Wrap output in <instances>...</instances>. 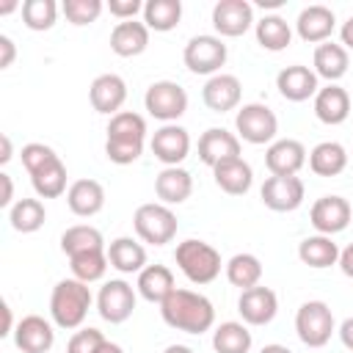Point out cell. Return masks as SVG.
<instances>
[{
  "label": "cell",
  "instance_id": "41",
  "mask_svg": "<svg viewBox=\"0 0 353 353\" xmlns=\"http://www.w3.org/2000/svg\"><path fill=\"white\" fill-rule=\"evenodd\" d=\"M19 11H22V22L28 30H50L58 19L55 0H25Z\"/></svg>",
  "mask_w": 353,
  "mask_h": 353
},
{
  "label": "cell",
  "instance_id": "28",
  "mask_svg": "<svg viewBox=\"0 0 353 353\" xmlns=\"http://www.w3.org/2000/svg\"><path fill=\"white\" fill-rule=\"evenodd\" d=\"M108 262L119 273H141L146 268V248L132 237H116L108 243Z\"/></svg>",
  "mask_w": 353,
  "mask_h": 353
},
{
  "label": "cell",
  "instance_id": "53",
  "mask_svg": "<svg viewBox=\"0 0 353 353\" xmlns=\"http://www.w3.org/2000/svg\"><path fill=\"white\" fill-rule=\"evenodd\" d=\"M259 353H292L287 345H279V342H273V345H265Z\"/></svg>",
  "mask_w": 353,
  "mask_h": 353
},
{
  "label": "cell",
  "instance_id": "48",
  "mask_svg": "<svg viewBox=\"0 0 353 353\" xmlns=\"http://www.w3.org/2000/svg\"><path fill=\"white\" fill-rule=\"evenodd\" d=\"M339 268H342V273L347 279H353V243L339 251Z\"/></svg>",
  "mask_w": 353,
  "mask_h": 353
},
{
  "label": "cell",
  "instance_id": "7",
  "mask_svg": "<svg viewBox=\"0 0 353 353\" xmlns=\"http://www.w3.org/2000/svg\"><path fill=\"white\" fill-rule=\"evenodd\" d=\"M226 44L221 36H210V33H201V36H193L188 44H185V52H182V61L185 66L193 72V74H221V66L226 63Z\"/></svg>",
  "mask_w": 353,
  "mask_h": 353
},
{
  "label": "cell",
  "instance_id": "31",
  "mask_svg": "<svg viewBox=\"0 0 353 353\" xmlns=\"http://www.w3.org/2000/svg\"><path fill=\"white\" fill-rule=\"evenodd\" d=\"M309 168L317 176H336L347 168V152L336 141H323L309 152Z\"/></svg>",
  "mask_w": 353,
  "mask_h": 353
},
{
  "label": "cell",
  "instance_id": "46",
  "mask_svg": "<svg viewBox=\"0 0 353 353\" xmlns=\"http://www.w3.org/2000/svg\"><path fill=\"white\" fill-rule=\"evenodd\" d=\"M108 11H110L119 22H127V19H135L138 11H143V3H141V0H110V3H108Z\"/></svg>",
  "mask_w": 353,
  "mask_h": 353
},
{
  "label": "cell",
  "instance_id": "51",
  "mask_svg": "<svg viewBox=\"0 0 353 353\" xmlns=\"http://www.w3.org/2000/svg\"><path fill=\"white\" fill-rule=\"evenodd\" d=\"M339 39H342V47H345V50H353V17L345 19V25H342V30H339Z\"/></svg>",
  "mask_w": 353,
  "mask_h": 353
},
{
  "label": "cell",
  "instance_id": "4",
  "mask_svg": "<svg viewBox=\"0 0 353 353\" xmlns=\"http://www.w3.org/2000/svg\"><path fill=\"white\" fill-rule=\"evenodd\" d=\"M132 226H135V234L149 243V245H165L176 237V215L168 204H160V201H149V204H141L132 215Z\"/></svg>",
  "mask_w": 353,
  "mask_h": 353
},
{
  "label": "cell",
  "instance_id": "42",
  "mask_svg": "<svg viewBox=\"0 0 353 353\" xmlns=\"http://www.w3.org/2000/svg\"><path fill=\"white\" fill-rule=\"evenodd\" d=\"M102 0H63V6H61V11H63V17L72 22V25H91V22H97V17L102 14Z\"/></svg>",
  "mask_w": 353,
  "mask_h": 353
},
{
  "label": "cell",
  "instance_id": "39",
  "mask_svg": "<svg viewBox=\"0 0 353 353\" xmlns=\"http://www.w3.org/2000/svg\"><path fill=\"white\" fill-rule=\"evenodd\" d=\"M108 251L99 248V251H83V254H74L69 256V268H72V279L83 281V284H91V281H99L108 270Z\"/></svg>",
  "mask_w": 353,
  "mask_h": 353
},
{
  "label": "cell",
  "instance_id": "5",
  "mask_svg": "<svg viewBox=\"0 0 353 353\" xmlns=\"http://www.w3.org/2000/svg\"><path fill=\"white\" fill-rule=\"evenodd\" d=\"M295 331L298 339L306 347H323L331 342V334L336 331L334 312L325 301H306L295 312Z\"/></svg>",
  "mask_w": 353,
  "mask_h": 353
},
{
  "label": "cell",
  "instance_id": "18",
  "mask_svg": "<svg viewBox=\"0 0 353 353\" xmlns=\"http://www.w3.org/2000/svg\"><path fill=\"white\" fill-rule=\"evenodd\" d=\"M52 342H55V331L50 320H44L41 314H28L14 328V345L22 353H50Z\"/></svg>",
  "mask_w": 353,
  "mask_h": 353
},
{
  "label": "cell",
  "instance_id": "56",
  "mask_svg": "<svg viewBox=\"0 0 353 353\" xmlns=\"http://www.w3.org/2000/svg\"><path fill=\"white\" fill-rule=\"evenodd\" d=\"M163 353H193V350H190L188 345H168Z\"/></svg>",
  "mask_w": 353,
  "mask_h": 353
},
{
  "label": "cell",
  "instance_id": "22",
  "mask_svg": "<svg viewBox=\"0 0 353 353\" xmlns=\"http://www.w3.org/2000/svg\"><path fill=\"white\" fill-rule=\"evenodd\" d=\"M314 116L328 124V127H336L342 124L347 116H350V97L342 85L336 83H328L325 88H320L314 94Z\"/></svg>",
  "mask_w": 353,
  "mask_h": 353
},
{
  "label": "cell",
  "instance_id": "3",
  "mask_svg": "<svg viewBox=\"0 0 353 353\" xmlns=\"http://www.w3.org/2000/svg\"><path fill=\"white\" fill-rule=\"evenodd\" d=\"M174 259L193 284H210L221 276V254L204 240H182L174 251Z\"/></svg>",
  "mask_w": 353,
  "mask_h": 353
},
{
  "label": "cell",
  "instance_id": "6",
  "mask_svg": "<svg viewBox=\"0 0 353 353\" xmlns=\"http://www.w3.org/2000/svg\"><path fill=\"white\" fill-rule=\"evenodd\" d=\"M234 130H237V138L240 141L254 143V146H262V143H273V138L279 132V119H276V113L268 105L248 102V105H243L237 110Z\"/></svg>",
  "mask_w": 353,
  "mask_h": 353
},
{
  "label": "cell",
  "instance_id": "29",
  "mask_svg": "<svg viewBox=\"0 0 353 353\" xmlns=\"http://www.w3.org/2000/svg\"><path fill=\"white\" fill-rule=\"evenodd\" d=\"M314 74L328 80V83H336L339 77H345L347 66H350V58H347V50L342 44H334V41H323L317 44L314 50Z\"/></svg>",
  "mask_w": 353,
  "mask_h": 353
},
{
  "label": "cell",
  "instance_id": "17",
  "mask_svg": "<svg viewBox=\"0 0 353 353\" xmlns=\"http://www.w3.org/2000/svg\"><path fill=\"white\" fill-rule=\"evenodd\" d=\"M88 99H91V108L97 113H105V116L121 113V105L127 99V83H124V77H119L113 72L94 77V83L88 88Z\"/></svg>",
  "mask_w": 353,
  "mask_h": 353
},
{
  "label": "cell",
  "instance_id": "34",
  "mask_svg": "<svg viewBox=\"0 0 353 353\" xmlns=\"http://www.w3.org/2000/svg\"><path fill=\"white\" fill-rule=\"evenodd\" d=\"M33 190L39 199H58L66 193V165L61 157L50 160L44 168H39L36 174H30Z\"/></svg>",
  "mask_w": 353,
  "mask_h": 353
},
{
  "label": "cell",
  "instance_id": "43",
  "mask_svg": "<svg viewBox=\"0 0 353 353\" xmlns=\"http://www.w3.org/2000/svg\"><path fill=\"white\" fill-rule=\"evenodd\" d=\"M105 154L116 165H130L143 154V143H138V141H110L108 138L105 141Z\"/></svg>",
  "mask_w": 353,
  "mask_h": 353
},
{
  "label": "cell",
  "instance_id": "12",
  "mask_svg": "<svg viewBox=\"0 0 353 353\" xmlns=\"http://www.w3.org/2000/svg\"><path fill=\"white\" fill-rule=\"evenodd\" d=\"M254 25V6L248 0H218L212 6V28L218 36H243Z\"/></svg>",
  "mask_w": 353,
  "mask_h": 353
},
{
  "label": "cell",
  "instance_id": "32",
  "mask_svg": "<svg viewBox=\"0 0 353 353\" xmlns=\"http://www.w3.org/2000/svg\"><path fill=\"white\" fill-rule=\"evenodd\" d=\"M254 30H256L259 47H262V50H270V52H281V50H287L290 41H292V30H290L287 19L279 17V14H265V17L256 22Z\"/></svg>",
  "mask_w": 353,
  "mask_h": 353
},
{
  "label": "cell",
  "instance_id": "2",
  "mask_svg": "<svg viewBox=\"0 0 353 353\" xmlns=\"http://www.w3.org/2000/svg\"><path fill=\"white\" fill-rule=\"evenodd\" d=\"M91 303H94V298H91L88 284H83L77 279H61L50 295V317L58 328L72 331L85 323Z\"/></svg>",
  "mask_w": 353,
  "mask_h": 353
},
{
  "label": "cell",
  "instance_id": "20",
  "mask_svg": "<svg viewBox=\"0 0 353 353\" xmlns=\"http://www.w3.org/2000/svg\"><path fill=\"white\" fill-rule=\"evenodd\" d=\"M240 97H243V85L234 74H212L204 88H201V99L204 105L212 110V113H229L240 105Z\"/></svg>",
  "mask_w": 353,
  "mask_h": 353
},
{
  "label": "cell",
  "instance_id": "49",
  "mask_svg": "<svg viewBox=\"0 0 353 353\" xmlns=\"http://www.w3.org/2000/svg\"><path fill=\"white\" fill-rule=\"evenodd\" d=\"M0 182H3V196H0V207H8L11 210V199H14V182L8 174H0Z\"/></svg>",
  "mask_w": 353,
  "mask_h": 353
},
{
  "label": "cell",
  "instance_id": "45",
  "mask_svg": "<svg viewBox=\"0 0 353 353\" xmlns=\"http://www.w3.org/2000/svg\"><path fill=\"white\" fill-rule=\"evenodd\" d=\"M102 342H105V334L99 328H80L72 334L66 353H99Z\"/></svg>",
  "mask_w": 353,
  "mask_h": 353
},
{
  "label": "cell",
  "instance_id": "37",
  "mask_svg": "<svg viewBox=\"0 0 353 353\" xmlns=\"http://www.w3.org/2000/svg\"><path fill=\"white\" fill-rule=\"evenodd\" d=\"M99 248H108V245H105L102 232L97 226L77 223V226H69L61 234V251L66 256H74V254H83V251H99Z\"/></svg>",
  "mask_w": 353,
  "mask_h": 353
},
{
  "label": "cell",
  "instance_id": "57",
  "mask_svg": "<svg viewBox=\"0 0 353 353\" xmlns=\"http://www.w3.org/2000/svg\"><path fill=\"white\" fill-rule=\"evenodd\" d=\"M17 8H22L19 3H3L0 6V14H11V11H17Z\"/></svg>",
  "mask_w": 353,
  "mask_h": 353
},
{
  "label": "cell",
  "instance_id": "52",
  "mask_svg": "<svg viewBox=\"0 0 353 353\" xmlns=\"http://www.w3.org/2000/svg\"><path fill=\"white\" fill-rule=\"evenodd\" d=\"M3 317H6V323H3L0 336H8V334H11V306H8V303H3Z\"/></svg>",
  "mask_w": 353,
  "mask_h": 353
},
{
  "label": "cell",
  "instance_id": "54",
  "mask_svg": "<svg viewBox=\"0 0 353 353\" xmlns=\"http://www.w3.org/2000/svg\"><path fill=\"white\" fill-rule=\"evenodd\" d=\"M11 160V138L3 135V154H0V163H8Z\"/></svg>",
  "mask_w": 353,
  "mask_h": 353
},
{
  "label": "cell",
  "instance_id": "30",
  "mask_svg": "<svg viewBox=\"0 0 353 353\" xmlns=\"http://www.w3.org/2000/svg\"><path fill=\"white\" fill-rule=\"evenodd\" d=\"M298 259L314 270H323L339 262V245L328 234H312L298 243Z\"/></svg>",
  "mask_w": 353,
  "mask_h": 353
},
{
  "label": "cell",
  "instance_id": "38",
  "mask_svg": "<svg viewBox=\"0 0 353 353\" xmlns=\"http://www.w3.org/2000/svg\"><path fill=\"white\" fill-rule=\"evenodd\" d=\"M226 279L232 287H240V292L251 290L262 281V262L254 254H234L226 262Z\"/></svg>",
  "mask_w": 353,
  "mask_h": 353
},
{
  "label": "cell",
  "instance_id": "11",
  "mask_svg": "<svg viewBox=\"0 0 353 353\" xmlns=\"http://www.w3.org/2000/svg\"><path fill=\"white\" fill-rule=\"evenodd\" d=\"M303 182L301 176H268L262 182V204L273 212H292L303 204Z\"/></svg>",
  "mask_w": 353,
  "mask_h": 353
},
{
  "label": "cell",
  "instance_id": "13",
  "mask_svg": "<svg viewBox=\"0 0 353 353\" xmlns=\"http://www.w3.org/2000/svg\"><path fill=\"white\" fill-rule=\"evenodd\" d=\"M237 312H240L245 325H268L279 312V298H276V292L270 287L256 284V287L240 292Z\"/></svg>",
  "mask_w": 353,
  "mask_h": 353
},
{
  "label": "cell",
  "instance_id": "19",
  "mask_svg": "<svg viewBox=\"0 0 353 353\" xmlns=\"http://www.w3.org/2000/svg\"><path fill=\"white\" fill-rule=\"evenodd\" d=\"M240 157V138L223 127H210L207 132H201L199 138V160L207 163L210 168H215L223 160H234Z\"/></svg>",
  "mask_w": 353,
  "mask_h": 353
},
{
  "label": "cell",
  "instance_id": "16",
  "mask_svg": "<svg viewBox=\"0 0 353 353\" xmlns=\"http://www.w3.org/2000/svg\"><path fill=\"white\" fill-rule=\"evenodd\" d=\"M276 88H279V94H281L287 102H306L309 97H314V94L320 91L314 69H309V66H303V63L284 66V69L276 74Z\"/></svg>",
  "mask_w": 353,
  "mask_h": 353
},
{
  "label": "cell",
  "instance_id": "9",
  "mask_svg": "<svg viewBox=\"0 0 353 353\" xmlns=\"http://www.w3.org/2000/svg\"><path fill=\"white\" fill-rule=\"evenodd\" d=\"M135 301H138V295H135L132 284H127L124 279H110L99 287L97 312L105 323L119 325V323L130 320V314L135 312Z\"/></svg>",
  "mask_w": 353,
  "mask_h": 353
},
{
  "label": "cell",
  "instance_id": "8",
  "mask_svg": "<svg viewBox=\"0 0 353 353\" xmlns=\"http://www.w3.org/2000/svg\"><path fill=\"white\" fill-rule=\"evenodd\" d=\"M143 108L149 110V116H154L165 124H174L188 110V91L174 80H157L146 88Z\"/></svg>",
  "mask_w": 353,
  "mask_h": 353
},
{
  "label": "cell",
  "instance_id": "35",
  "mask_svg": "<svg viewBox=\"0 0 353 353\" xmlns=\"http://www.w3.org/2000/svg\"><path fill=\"white\" fill-rule=\"evenodd\" d=\"M8 221H11V229L14 232H22V234H33L44 226L47 221V210L39 199H19L11 204L8 210Z\"/></svg>",
  "mask_w": 353,
  "mask_h": 353
},
{
  "label": "cell",
  "instance_id": "14",
  "mask_svg": "<svg viewBox=\"0 0 353 353\" xmlns=\"http://www.w3.org/2000/svg\"><path fill=\"white\" fill-rule=\"evenodd\" d=\"M265 165L273 176H295L306 165V146L295 138H279L268 146Z\"/></svg>",
  "mask_w": 353,
  "mask_h": 353
},
{
  "label": "cell",
  "instance_id": "33",
  "mask_svg": "<svg viewBox=\"0 0 353 353\" xmlns=\"http://www.w3.org/2000/svg\"><path fill=\"white\" fill-rule=\"evenodd\" d=\"M182 19V3L179 0H149L143 3V25L157 33H168Z\"/></svg>",
  "mask_w": 353,
  "mask_h": 353
},
{
  "label": "cell",
  "instance_id": "44",
  "mask_svg": "<svg viewBox=\"0 0 353 353\" xmlns=\"http://www.w3.org/2000/svg\"><path fill=\"white\" fill-rule=\"evenodd\" d=\"M19 154H22V165H25V171H28V174H36V171H39V168H44L50 160H55V157H58L52 146L39 143V141L25 143Z\"/></svg>",
  "mask_w": 353,
  "mask_h": 353
},
{
  "label": "cell",
  "instance_id": "23",
  "mask_svg": "<svg viewBox=\"0 0 353 353\" xmlns=\"http://www.w3.org/2000/svg\"><path fill=\"white\" fill-rule=\"evenodd\" d=\"M149 47V28L143 22L127 19V22H116V28L110 30V50L119 58H135Z\"/></svg>",
  "mask_w": 353,
  "mask_h": 353
},
{
  "label": "cell",
  "instance_id": "26",
  "mask_svg": "<svg viewBox=\"0 0 353 353\" xmlns=\"http://www.w3.org/2000/svg\"><path fill=\"white\" fill-rule=\"evenodd\" d=\"M212 176H215V185L229 193V196H243L251 190V182H254V171L251 165L243 160V157H234V160H223L212 168Z\"/></svg>",
  "mask_w": 353,
  "mask_h": 353
},
{
  "label": "cell",
  "instance_id": "24",
  "mask_svg": "<svg viewBox=\"0 0 353 353\" xmlns=\"http://www.w3.org/2000/svg\"><path fill=\"white\" fill-rule=\"evenodd\" d=\"M154 193H157L160 204H168V207L171 204H182L193 193V176L185 168H179V165H168V168H163L157 174Z\"/></svg>",
  "mask_w": 353,
  "mask_h": 353
},
{
  "label": "cell",
  "instance_id": "15",
  "mask_svg": "<svg viewBox=\"0 0 353 353\" xmlns=\"http://www.w3.org/2000/svg\"><path fill=\"white\" fill-rule=\"evenodd\" d=\"M152 154L168 168V165H179L188 152H190V135L185 127L179 124H163L154 135H152Z\"/></svg>",
  "mask_w": 353,
  "mask_h": 353
},
{
  "label": "cell",
  "instance_id": "21",
  "mask_svg": "<svg viewBox=\"0 0 353 353\" xmlns=\"http://www.w3.org/2000/svg\"><path fill=\"white\" fill-rule=\"evenodd\" d=\"M334 25H336V17L328 6H306L298 19H295V30L303 41L309 44H323L331 39L334 33Z\"/></svg>",
  "mask_w": 353,
  "mask_h": 353
},
{
  "label": "cell",
  "instance_id": "40",
  "mask_svg": "<svg viewBox=\"0 0 353 353\" xmlns=\"http://www.w3.org/2000/svg\"><path fill=\"white\" fill-rule=\"evenodd\" d=\"M108 138L110 141H138V143H143V138H146V119L141 113L121 110V113L110 116Z\"/></svg>",
  "mask_w": 353,
  "mask_h": 353
},
{
  "label": "cell",
  "instance_id": "47",
  "mask_svg": "<svg viewBox=\"0 0 353 353\" xmlns=\"http://www.w3.org/2000/svg\"><path fill=\"white\" fill-rule=\"evenodd\" d=\"M0 69H8L11 63H14V58H17V47H14V41L8 39V36H0Z\"/></svg>",
  "mask_w": 353,
  "mask_h": 353
},
{
  "label": "cell",
  "instance_id": "27",
  "mask_svg": "<svg viewBox=\"0 0 353 353\" xmlns=\"http://www.w3.org/2000/svg\"><path fill=\"white\" fill-rule=\"evenodd\" d=\"M138 295L149 303H163L174 290V273L165 268V265H146L141 273H138V284H135Z\"/></svg>",
  "mask_w": 353,
  "mask_h": 353
},
{
  "label": "cell",
  "instance_id": "10",
  "mask_svg": "<svg viewBox=\"0 0 353 353\" xmlns=\"http://www.w3.org/2000/svg\"><path fill=\"white\" fill-rule=\"evenodd\" d=\"M350 215H353V210H350L347 199L334 196V193L331 196H320L309 210V221L317 229V234H328V237L345 232L347 223H350Z\"/></svg>",
  "mask_w": 353,
  "mask_h": 353
},
{
  "label": "cell",
  "instance_id": "55",
  "mask_svg": "<svg viewBox=\"0 0 353 353\" xmlns=\"http://www.w3.org/2000/svg\"><path fill=\"white\" fill-rule=\"evenodd\" d=\"M99 353H124V350H121V345H116V342L105 339V342H102V347H99Z\"/></svg>",
  "mask_w": 353,
  "mask_h": 353
},
{
  "label": "cell",
  "instance_id": "25",
  "mask_svg": "<svg viewBox=\"0 0 353 353\" xmlns=\"http://www.w3.org/2000/svg\"><path fill=\"white\" fill-rule=\"evenodd\" d=\"M66 204L77 218H91L105 207V188L97 179H77L66 190Z\"/></svg>",
  "mask_w": 353,
  "mask_h": 353
},
{
  "label": "cell",
  "instance_id": "36",
  "mask_svg": "<svg viewBox=\"0 0 353 353\" xmlns=\"http://www.w3.org/2000/svg\"><path fill=\"white\" fill-rule=\"evenodd\" d=\"M251 342H254L251 331L245 328V323H237V320H226L212 331L215 353H248Z\"/></svg>",
  "mask_w": 353,
  "mask_h": 353
},
{
  "label": "cell",
  "instance_id": "50",
  "mask_svg": "<svg viewBox=\"0 0 353 353\" xmlns=\"http://www.w3.org/2000/svg\"><path fill=\"white\" fill-rule=\"evenodd\" d=\"M339 339H342V345L353 353V317L342 320V325H339Z\"/></svg>",
  "mask_w": 353,
  "mask_h": 353
},
{
  "label": "cell",
  "instance_id": "1",
  "mask_svg": "<svg viewBox=\"0 0 353 353\" xmlns=\"http://www.w3.org/2000/svg\"><path fill=\"white\" fill-rule=\"evenodd\" d=\"M163 323L185 331V334H204L215 325V309L207 295L193 292V290H174L163 303H160Z\"/></svg>",
  "mask_w": 353,
  "mask_h": 353
}]
</instances>
